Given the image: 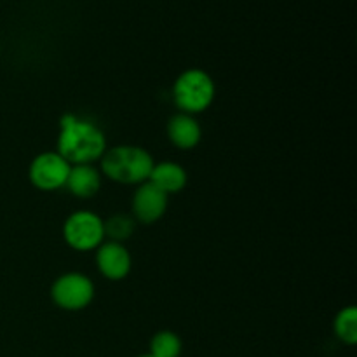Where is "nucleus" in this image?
<instances>
[{
	"label": "nucleus",
	"mask_w": 357,
	"mask_h": 357,
	"mask_svg": "<svg viewBox=\"0 0 357 357\" xmlns=\"http://www.w3.org/2000/svg\"><path fill=\"white\" fill-rule=\"evenodd\" d=\"M107 152V139L96 124L72 114L63 115L59 121L58 153L72 166L91 164L101 159Z\"/></svg>",
	"instance_id": "obj_1"
},
{
	"label": "nucleus",
	"mask_w": 357,
	"mask_h": 357,
	"mask_svg": "<svg viewBox=\"0 0 357 357\" xmlns=\"http://www.w3.org/2000/svg\"><path fill=\"white\" fill-rule=\"evenodd\" d=\"M153 159L145 149L121 145L107 150L101 157V169L112 181L124 185H142L149 181Z\"/></svg>",
	"instance_id": "obj_2"
},
{
	"label": "nucleus",
	"mask_w": 357,
	"mask_h": 357,
	"mask_svg": "<svg viewBox=\"0 0 357 357\" xmlns=\"http://www.w3.org/2000/svg\"><path fill=\"white\" fill-rule=\"evenodd\" d=\"M173 98L181 114H199L215 100V82L204 70L190 68L174 82Z\"/></svg>",
	"instance_id": "obj_3"
},
{
	"label": "nucleus",
	"mask_w": 357,
	"mask_h": 357,
	"mask_svg": "<svg viewBox=\"0 0 357 357\" xmlns=\"http://www.w3.org/2000/svg\"><path fill=\"white\" fill-rule=\"evenodd\" d=\"M66 244L77 251L98 250L105 239L103 220L91 211H77L63 225Z\"/></svg>",
	"instance_id": "obj_4"
},
{
	"label": "nucleus",
	"mask_w": 357,
	"mask_h": 357,
	"mask_svg": "<svg viewBox=\"0 0 357 357\" xmlns=\"http://www.w3.org/2000/svg\"><path fill=\"white\" fill-rule=\"evenodd\" d=\"M51 296L59 309L75 312L86 309L93 302L94 284L80 272H68L56 279L51 288Z\"/></svg>",
	"instance_id": "obj_5"
},
{
	"label": "nucleus",
	"mask_w": 357,
	"mask_h": 357,
	"mask_svg": "<svg viewBox=\"0 0 357 357\" xmlns=\"http://www.w3.org/2000/svg\"><path fill=\"white\" fill-rule=\"evenodd\" d=\"M70 167L72 164L58 152H44L31 160L28 176L31 185L40 190H58L66 185Z\"/></svg>",
	"instance_id": "obj_6"
},
{
	"label": "nucleus",
	"mask_w": 357,
	"mask_h": 357,
	"mask_svg": "<svg viewBox=\"0 0 357 357\" xmlns=\"http://www.w3.org/2000/svg\"><path fill=\"white\" fill-rule=\"evenodd\" d=\"M96 264L101 274L110 281H122L131 272V255L122 243H101L96 253Z\"/></svg>",
	"instance_id": "obj_7"
},
{
	"label": "nucleus",
	"mask_w": 357,
	"mask_h": 357,
	"mask_svg": "<svg viewBox=\"0 0 357 357\" xmlns=\"http://www.w3.org/2000/svg\"><path fill=\"white\" fill-rule=\"evenodd\" d=\"M167 209V194L160 188L145 181L138 187L135 197H132V213L135 218L142 223H155L162 218Z\"/></svg>",
	"instance_id": "obj_8"
},
{
	"label": "nucleus",
	"mask_w": 357,
	"mask_h": 357,
	"mask_svg": "<svg viewBox=\"0 0 357 357\" xmlns=\"http://www.w3.org/2000/svg\"><path fill=\"white\" fill-rule=\"evenodd\" d=\"M167 136H169L171 143L174 146L188 150L199 145L202 138V131L194 115L176 114L167 122Z\"/></svg>",
	"instance_id": "obj_9"
},
{
	"label": "nucleus",
	"mask_w": 357,
	"mask_h": 357,
	"mask_svg": "<svg viewBox=\"0 0 357 357\" xmlns=\"http://www.w3.org/2000/svg\"><path fill=\"white\" fill-rule=\"evenodd\" d=\"M65 187L79 199L94 197L101 187V176L91 164H75L70 167Z\"/></svg>",
	"instance_id": "obj_10"
},
{
	"label": "nucleus",
	"mask_w": 357,
	"mask_h": 357,
	"mask_svg": "<svg viewBox=\"0 0 357 357\" xmlns=\"http://www.w3.org/2000/svg\"><path fill=\"white\" fill-rule=\"evenodd\" d=\"M187 171L176 162H166L153 164L152 173H150L149 181L152 185H155L157 188L164 192V194H176V192L183 190L185 185H187Z\"/></svg>",
	"instance_id": "obj_11"
},
{
	"label": "nucleus",
	"mask_w": 357,
	"mask_h": 357,
	"mask_svg": "<svg viewBox=\"0 0 357 357\" xmlns=\"http://www.w3.org/2000/svg\"><path fill=\"white\" fill-rule=\"evenodd\" d=\"M183 351L181 338L169 330L157 331L150 340V352L153 357H180Z\"/></svg>",
	"instance_id": "obj_12"
},
{
	"label": "nucleus",
	"mask_w": 357,
	"mask_h": 357,
	"mask_svg": "<svg viewBox=\"0 0 357 357\" xmlns=\"http://www.w3.org/2000/svg\"><path fill=\"white\" fill-rule=\"evenodd\" d=\"M335 335L345 345H356L357 342V310L356 307H345L337 314L333 323Z\"/></svg>",
	"instance_id": "obj_13"
},
{
	"label": "nucleus",
	"mask_w": 357,
	"mask_h": 357,
	"mask_svg": "<svg viewBox=\"0 0 357 357\" xmlns=\"http://www.w3.org/2000/svg\"><path fill=\"white\" fill-rule=\"evenodd\" d=\"M105 225V236L110 237V241L115 243H122L128 239L132 232H135V218L128 215H114L103 222Z\"/></svg>",
	"instance_id": "obj_14"
},
{
	"label": "nucleus",
	"mask_w": 357,
	"mask_h": 357,
	"mask_svg": "<svg viewBox=\"0 0 357 357\" xmlns=\"http://www.w3.org/2000/svg\"><path fill=\"white\" fill-rule=\"evenodd\" d=\"M138 357H153L152 354H142V356H138Z\"/></svg>",
	"instance_id": "obj_15"
}]
</instances>
